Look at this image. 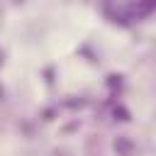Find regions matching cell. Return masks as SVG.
Masks as SVG:
<instances>
[{
    "instance_id": "cell-7",
    "label": "cell",
    "mask_w": 156,
    "mask_h": 156,
    "mask_svg": "<svg viewBox=\"0 0 156 156\" xmlns=\"http://www.w3.org/2000/svg\"><path fill=\"white\" fill-rule=\"evenodd\" d=\"M78 54H80V56H85L90 63H98V61H100V54H98V51H93V44H83V46L78 49Z\"/></svg>"
},
{
    "instance_id": "cell-10",
    "label": "cell",
    "mask_w": 156,
    "mask_h": 156,
    "mask_svg": "<svg viewBox=\"0 0 156 156\" xmlns=\"http://www.w3.org/2000/svg\"><path fill=\"white\" fill-rule=\"evenodd\" d=\"M5 61H7V51H5L2 46H0V68L5 66Z\"/></svg>"
},
{
    "instance_id": "cell-12",
    "label": "cell",
    "mask_w": 156,
    "mask_h": 156,
    "mask_svg": "<svg viewBox=\"0 0 156 156\" xmlns=\"http://www.w3.org/2000/svg\"><path fill=\"white\" fill-rule=\"evenodd\" d=\"M15 7H22V5H27V0H10Z\"/></svg>"
},
{
    "instance_id": "cell-1",
    "label": "cell",
    "mask_w": 156,
    "mask_h": 156,
    "mask_svg": "<svg viewBox=\"0 0 156 156\" xmlns=\"http://www.w3.org/2000/svg\"><path fill=\"white\" fill-rule=\"evenodd\" d=\"M112 154L115 156H139L141 146L129 134H117V136H112Z\"/></svg>"
},
{
    "instance_id": "cell-3",
    "label": "cell",
    "mask_w": 156,
    "mask_h": 156,
    "mask_svg": "<svg viewBox=\"0 0 156 156\" xmlns=\"http://www.w3.org/2000/svg\"><path fill=\"white\" fill-rule=\"evenodd\" d=\"M39 76H41V80L51 88V85L56 83V78H58V66H56V63H46V66L39 71Z\"/></svg>"
},
{
    "instance_id": "cell-11",
    "label": "cell",
    "mask_w": 156,
    "mask_h": 156,
    "mask_svg": "<svg viewBox=\"0 0 156 156\" xmlns=\"http://www.w3.org/2000/svg\"><path fill=\"white\" fill-rule=\"evenodd\" d=\"M7 100V90H5V85L0 83V102H5Z\"/></svg>"
},
{
    "instance_id": "cell-5",
    "label": "cell",
    "mask_w": 156,
    "mask_h": 156,
    "mask_svg": "<svg viewBox=\"0 0 156 156\" xmlns=\"http://www.w3.org/2000/svg\"><path fill=\"white\" fill-rule=\"evenodd\" d=\"M88 102H90V100H88L85 95H71L68 100L61 102V107H68V110H83Z\"/></svg>"
},
{
    "instance_id": "cell-4",
    "label": "cell",
    "mask_w": 156,
    "mask_h": 156,
    "mask_svg": "<svg viewBox=\"0 0 156 156\" xmlns=\"http://www.w3.org/2000/svg\"><path fill=\"white\" fill-rule=\"evenodd\" d=\"M58 112H61V105L58 102H51V105H46V107L39 110V122H54L58 117Z\"/></svg>"
},
{
    "instance_id": "cell-8",
    "label": "cell",
    "mask_w": 156,
    "mask_h": 156,
    "mask_svg": "<svg viewBox=\"0 0 156 156\" xmlns=\"http://www.w3.org/2000/svg\"><path fill=\"white\" fill-rule=\"evenodd\" d=\"M78 129H80V119L73 117L71 122H66V124L61 127V134H71V132H78Z\"/></svg>"
},
{
    "instance_id": "cell-9",
    "label": "cell",
    "mask_w": 156,
    "mask_h": 156,
    "mask_svg": "<svg viewBox=\"0 0 156 156\" xmlns=\"http://www.w3.org/2000/svg\"><path fill=\"white\" fill-rule=\"evenodd\" d=\"M49 156H73V151H68V149H51Z\"/></svg>"
},
{
    "instance_id": "cell-13",
    "label": "cell",
    "mask_w": 156,
    "mask_h": 156,
    "mask_svg": "<svg viewBox=\"0 0 156 156\" xmlns=\"http://www.w3.org/2000/svg\"><path fill=\"white\" fill-rule=\"evenodd\" d=\"M66 2H71V0H66Z\"/></svg>"
},
{
    "instance_id": "cell-6",
    "label": "cell",
    "mask_w": 156,
    "mask_h": 156,
    "mask_svg": "<svg viewBox=\"0 0 156 156\" xmlns=\"http://www.w3.org/2000/svg\"><path fill=\"white\" fill-rule=\"evenodd\" d=\"M112 119H115V122H129V119H132V112L127 110V105L117 102V105L112 107Z\"/></svg>"
},
{
    "instance_id": "cell-2",
    "label": "cell",
    "mask_w": 156,
    "mask_h": 156,
    "mask_svg": "<svg viewBox=\"0 0 156 156\" xmlns=\"http://www.w3.org/2000/svg\"><path fill=\"white\" fill-rule=\"evenodd\" d=\"M17 134L22 139H27V141L37 139V134H39V119H34V117H20L17 119Z\"/></svg>"
}]
</instances>
